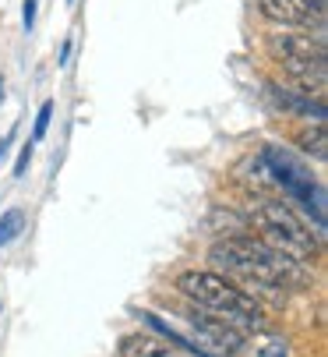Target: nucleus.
I'll list each match as a JSON object with an SVG mask.
<instances>
[{
  "instance_id": "obj_5",
  "label": "nucleus",
  "mask_w": 328,
  "mask_h": 357,
  "mask_svg": "<svg viewBox=\"0 0 328 357\" xmlns=\"http://www.w3.org/2000/svg\"><path fill=\"white\" fill-rule=\"evenodd\" d=\"M261 18L290 29H307L325 18V0H254Z\"/></svg>"
},
{
  "instance_id": "obj_10",
  "label": "nucleus",
  "mask_w": 328,
  "mask_h": 357,
  "mask_svg": "<svg viewBox=\"0 0 328 357\" xmlns=\"http://www.w3.org/2000/svg\"><path fill=\"white\" fill-rule=\"evenodd\" d=\"M22 230H25V213H22V209H8V213H0V248L11 244Z\"/></svg>"
},
{
  "instance_id": "obj_13",
  "label": "nucleus",
  "mask_w": 328,
  "mask_h": 357,
  "mask_svg": "<svg viewBox=\"0 0 328 357\" xmlns=\"http://www.w3.org/2000/svg\"><path fill=\"white\" fill-rule=\"evenodd\" d=\"M258 357H286V347H283V343H268Z\"/></svg>"
},
{
  "instance_id": "obj_3",
  "label": "nucleus",
  "mask_w": 328,
  "mask_h": 357,
  "mask_svg": "<svg viewBox=\"0 0 328 357\" xmlns=\"http://www.w3.org/2000/svg\"><path fill=\"white\" fill-rule=\"evenodd\" d=\"M247 223H254L265 234V244H272L276 251H283L286 259H293L300 266L318 248V237H311L307 223L286 206V202H258L247 213Z\"/></svg>"
},
{
  "instance_id": "obj_19",
  "label": "nucleus",
  "mask_w": 328,
  "mask_h": 357,
  "mask_svg": "<svg viewBox=\"0 0 328 357\" xmlns=\"http://www.w3.org/2000/svg\"><path fill=\"white\" fill-rule=\"evenodd\" d=\"M68 4H71V0H68Z\"/></svg>"
},
{
  "instance_id": "obj_2",
  "label": "nucleus",
  "mask_w": 328,
  "mask_h": 357,
  "mask_svg": "<svg viewBox=\"0 0 328 357\" xmlns=\"http://www.w3.org/2000/svg\"><path fill=\"white\" fill-rule=\"evenodd\" d=\"M177 294H184L201 312L237 326L240 333H258L265 329V308L254 301V294H244L233 280L212 269H184L177 276Z\"/></svg>"
},
{
  "instance_id": "obj_18",
  "label": "nucleus",
  "mask_w": 328,
  "mask_h": 357,
  "mask_svg": "<svg viewBox=\"0 0 328 357\" xmlns=\"http://www.w3.org/2000/svg\"><path fill=\"white\" fill-rule=\"evenodd\" d=\"M0 99H4V82H0Z\"/></svg>"
},
{
  "instance_id": "obj_14",
  "label": "nucleus",
  "mask_w": 328,
  "mask_h": 357,
  "mask_svg": "<svg viewBox=\"0 0 328 357\" xmlns=\"http://www.w3.org/2000/svg\"><path fill=\"white\" fill-rule=\"evenodd\" d=\"M22 22H25V29L36 25V0H25V15H22Z\"/></svg>"
},
{
  "instance_id": "obj_1",
  "label": "nucleus",
  "mask_w": 328,
  "mask_h": 357,
  "mask_svg": "<svg viewBox=\"0 0 328 357\" xmlns=\"http://www.w3.org/2000/svg\"><path fill=\"white\" fill-rule=\"evenodd\" d=\"M208 262L219 266L223 273L240 276L251 287L254 283H261V287H293V283H304L300 262L286 259L283 251L265 244L261 237H247V234L223 237L208 251Z\"/></svg>"
},
{
  "instance_id": "obj_16",
  "label": "nucleus",
  "mask_w": 328,
  "mask_h": 357,
  "mask_svg": "<svg viewBox=\"0 0 328 357\" xmlns=\"http://www.w3.org/2000/svg\"><path fill=\"white\" fill-rule=\"evenodd\" d=\"M8 145H11V138H0V156L8 152Z\"/></svg>"
},
{
  "instance_id": "obj_6",
  "label": "nucleus",
  "mask_w": 328,
  "mask_h": 357,
  "mask_svg": "<svg viewBox=\"0 0 328 357\" xmlns=\"http://www.w3.org/2000/svg\"><path fill=\"white\" fill-rule=\"evenodd\" d=\"M187 322H191V329L198 333V340H201L205 350H215V354H240L244 343H247V333H240L237 326L215 319V315H208V312H194Z\"/></svg>"
},
{
  "instance_id": "obj_7",
  "label": "nucleus",
  "mask_w": 328,
  "mask_h": 357,
  "mask_svg": "<svg viewBox=\"0 0 328 357\" xmlns=\"http://www.w3.org/2000/svg\"><path fill=\"white\" fill-rule=\"evenodd\" d=\"M276 96V103L290 114H300V117H314L318 124H325V103L321 99H311V92H297V89H283V85H272L268 89Z\"/></svg>"
},
{
  "instance_id": "obj_17",
  "label": "nucleus",
  "mask_w": 328,
  "mask_h": 357,
  "mask_svg": "<svg viewBox=\"0 0 328 357\" xmlns=\"http://www.w3.org/2000/svg\"><path fill=\"white\" fill-rule=\"evenodd\" d=\"M155 357H177V354H170V350H159Z\"/></svg>"
},
{
  "instance_id": "obj_12",
  "label": "nucleus",
  "mask_w": 328,
  "mask_h": 357,
  "mask_svg": "<svg viewBox=\"0 0 328 357\" xmlns=\"http://www.w3.org/2000/svg\"><path fill=\"white\" fill-rule=\"evenodd\" d=\"M29 160H32V142H25V145H22V156H18V163H15V174H18V177L29 170Z\"/></svg>"
},
{
  "instance_id": "obj_11",
  "label": "nucleus",
  "mask_w": 328,
  "mask_h": 357,
  "mask_svg": "<svg viewBox=\"0 0 328 357\" xmlns=\"http://www.w3.org/2000/svg\"><path fill=\"white\" fill-rule=\"evenodd\" d=\"M49 117H53V103H42L39 107V117H36V131H32V142H39L46 131H49Z\"/></svg>"
},
{
  "instance_id": "obj_9",
  "label": "nucleus",
  "mask_w": 328,
  "mask_h": 357,
  "mask_svg": "<svg viewBox=\"0 0 328 357\" xmlns=\"http://www.w3.org/2000/svg\"><path fill=\"white\" fill-rule=\"evenodd\" d=\"M300 149L307 152V156H314V160H328V131H325V124H314V128H304L300 131Z\"/></svg>"
},
{
  "instance_id": "obj_15",
  "label": "nucleus",
  "mask_w": 328,
  "mask_h": 357,
  "mask_svg": "<svg viewBox=\"0 0 328 357\" xmlns=\"http://www.w3.org/2000/svg\"><path fill=\"white\" fill-rule=\"evenodd\" d=\"M68 57H71V39H64V46H61V64H68Z\"/></svg>"
},
{
  "instance_id": "obj_8",
  "label": "nucleus",
  "mask_w": 328,
  "mask_h": 357,
  "mask_svg": "<svg viewBox=\"0 0 328 357\" xmlns=\"http://www.w3.org/2000/svg\"><path fill=\"white\" fill-rule=\"evenodd\" d=\"M159 350H166V347H162L155 336H148V333H131V336L120 340L117 357H155Z\"/></svg>"
},
{
  "instance_id": "obj_4",
  "label": "nucleus",
  "mask_w": 328,
  "mask_h": 357,
  "mask_svg": "<svg viewBox=\"0 0 328 357\" xmlns=\"http://www.w3.org/2000/svg\"><path fill=\"white\" fill-rule=\"evenodd\" d=\"M268 39V54L283 64V71L290 78H297L304 85V92H311V85L321 92L325 89V39L318 36H304V32H272Z\"/></svg>"
}]
</instances>
